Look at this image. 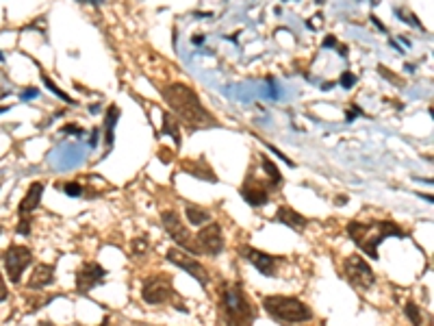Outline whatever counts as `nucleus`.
Returning a JSON list of instances; mask_svg holds the SVG:
<instances>
[{"label": "nucleus", "mask_w": 434, "mask_h": 326, "mask_svg": "<svg viewBox=\"0 0 434 326\" xmlns=\"http://www.w3.org/2000/svg\"><path fill=\"white\" fill-rule=\"evenodd\" d=\"M163 100L168 102L176 120L183 122L189 131H205L220 127L217 118L202 105L196 89H192L185 83H168L161 89Z\"/></svg>", "instance_id": "nucleus-1"}, {"label": "nucleus", "mask_w": 434, "mask_h": 326, "mask_svg": "<svg viewBox=\"0 0 434 326\" xmlns=\"http://www.w3.org/2000/svg\"><path fill=\"white\" fill-rule=\"evenodd\" d=\"M345 233L352 241L356 243V248L363 250L374 261H378V257H380L378 248L385 239H389V237L404 239L406 237V230L400 224L391 222V220H369V222L352 220L345 226Z\"/></svg>", "instance_id": "nucleus-2"}, {"label": "nucleus", "mask_w": 434, "mask_h": 326, "mask_svg": "<svg viewBox=\"0 0 434 326\" xmlns=\"http://www.w3.org/2000/svg\"><path fill=\"white\" fill-rule=\"evenodd\" d=\"M217 309L224 326H252L256 309L243 292L241 283H222L217 290Z\"/></svg>", "instance_id": "nucleus-3"}, {"label": "nucleus", "mask_w": 434, "mask_h": 326, "mask_svg": "<svg viewBox=\"0 0 434 326\" xmlns=\"http://www.w3.org/2000/svg\"><path fill=\"white\" fill-rule=\"evenodd\" d=\"M263 309L271 320H276L282 326H293L313 320V311L310 307L295 296H265L263 298Z\"/></svg>", "instance_id": "nucleus-4"}, {"label": "nucleus", "mask_w": 434, "mask_h": 326, "mask_svg": "<svg viewBox=\"0 0 434 326\" xmlns=\"http://www.w3.org/2000/svg\"><path fill=\"white\" fill-rule=\"evenodd\" d=\"M141 301L146 305H170L172 301H176V305H179V311H183V314H187V305H183L185 301L176 294V287H174V281L170 274H163V272H159V274H152L148 276L141 285Z\"/></svg>", "instance_id": "nucleus-5"}, {"label": "nucleus", "mask_w": 434, "mask_h": 326, "mask_svg": "<svg viewBox=\"0 0 434 326\" xmlns=\"http://www.w3.org/2000/svg\"><path fill=\"white\" fill-rule=\"evenodd\" d=\"M343 279L358 292H369L376 285V274L372 265L361 254H350L343 259Z\"/></svg>", "instance_id": "nucleus-6"}, {"label": "nucleus", "mask_w": 434, "mask_h": 326, "mask_svg": "<svg viewBox=\"0 0 434 326\" xmlns=\"http://www.w3.org/2000/svg\"><path fill=\"white\" fill-rule=\"evenodd\" d=\"M161 222H163V228H165V233L174 239V243L179 246L181 250L189 252V254H194L198 257V250H196V243H194V235L189 233V228L183 224V217L168 209V211H163L161 213Z\"/></svg>", "instance_id": "nucleus-7"}, {"label": "nucleus", "mask_w": 434, "mask_h": 326, "mask_svg": "<svg viewBox=\"0 0 434 326\" xmlns=\"http://www.w3.org/2000/svg\"><path fill=\"white\" fill-rule=\"evenodd\" d=\"M3 263L5 272L13 285H20L22 274L33 263V250L29 246H20V243H13L3 252Z\"/></svg>", "instance_id": "nucleus-8"}, {"label": "nucleus", "mask_w": 434, "mask_h": 326, "mask_svg": "<svg viewBox=\"0 0 434 326\" xmlns=\"http://www.w3.org/2000/svg\"><path fill=\"white\" fill-rule=\"evenodd\" d=\"M194 243H196L198 254H211V257L222 254L224 248H226V239H224V233H222V226L217 222L200 226V233H196Z\"/></svg>", "instance_id": "nucleus-9"}, {"label": "nucleus", "mask_w": 434, "mask_h": 326, "mask_svg": "<svg viewBox=\"0 0 434 326\" xmlns=\"http://www.w3.org/2000/svg\"><path fill=\"white\" fill-rule=\"evenodd\" d=\"M165 259L172 263V265H176V268H181L183 272H187L189 276H194L202 287H209V272H207V268L202 265L194 254H189V252H185V250H181V248H170L168 250V254H165Z\"/></svg>", "instance_id": "nucleus-10"}, {"label": "nucleus", "mask_w": 434, "mask_h": 326, "mask_svg": "<svg viewBox=\"0 0 434 326\" xmlns=\"http://www.w3.org/2000/svg\"><path fill=\"white\" fill-rule=\"evenodd\" d=\"M239 254L248 263H252V268L259 270L263 276H269V279L278 276V261H280L278 257L269 254V252H263V250L254 248V246H239Z\"/></svg>", "instance_id": "nucleus-11"}, {"label": "nucleus", "mask_w": 434, "mask_h": 326, "mask_svg": "<svg viewBox=\"0 0 434 326\" xmlns=\"http://www.w3.org/2000/svg\"><path fill=\"white\" fill-rule=\"evenodd\" d=\"M104 276H106V270L100 263H96V261L80 265L76 270V292L80 296H87L93 287L102 285Z\"/></svg>", "instance_id": "nucleus-12"}, {"label": "nucleus", "mask_w": 434, "mask_h": 326, "mask_svg": "<svg viewBox=\"0 0 434 326\" xmlns=\"http://www.w3.org/2000/svg\"><path fill=\"white\" fill-rule=\"evenodd\" d=\"M269 185L265 181H259V179H254L252 174H248V179L243 181L241 189H239V194L241 198L248 202L250 207H263L269 202Z\"/></svg>", "instance_id": "nucleus-13"}, {"label": "nucleus", "mask_w": 434, "mask_h": 326, "mask_svg": "<svg viewBox=\"0 0 434 326\" xmlns=\"http://www.w3.org/2000/svg\"><path fill=\"white\" fill-rule=\"evenodd\" d=\"M44 189H46V185L42 181H33L29 185V189H26V194H24L20 207H18V217L31 215L35 209H39V205H42V198H44Z\"/></svg>", "instance_id": "nucleus-14"}, {"label": "nucleus", "mask_w": 434, "mask_h": 326, "mask_svg": "<svg viewBox=\"0 0 434 326\" xmlns=\"http://www.w3.org/2000/svg\"><path fill=\"white\" fill-rule=\"evenodd\" d=\"M183 172L192 174L194 179H200V181H207V183H217L220 179H217V174L213 172L211 163L200 157V159H187L183 161Z\"/></svg>", "instance_id": "nucleus-15"}, {"label": "nucleus", "mask_w": 434, "mask_h": 326, "mask_svg": "<svg viewBox=\"0 0 434 326\" xmlns=\"http://www.w3.org/2000/svg\"><path fill=\"white\" fill-rule=\"evenodd\" d=\"M54 283V265L50 263H39L33 268V274L26 281V287L29 290H44L48 285Z\"/></svg>", "instance_id": "nucleus-16"}, {"label": "nucleus", "mask_w": 434, "mask_h": 326, "mask_svg": "<svg viewBox=\"0 0 434 326\" xmlns=\"http://www.w3.org/2000/svg\"><path fill=\"white\" fill-rule=\"evenodd\" d=\"M276 220L282 222V224H287L289 228H293L295 233H302V230L308 226V220L302 215V213H297L295 209L291 207H280L276 211Z\"/></svg>", "instance_id": "nucleus-17"}, {"label": "nucleus", "mask_w": 434, "mask_h": 326, "mask_svg": "<svg viewBox=\"0 0 434 326\" xmlns=\"http://www.w3.org/2000/svg\"><path fill=\"white\" fill-rule=\"evenodd\" d=\"M185 215H187V222L194 224V226H205L211 222V213L207 209H202L198 205H192V202H187L185 205Z\"/></svg>", "instance_id": "nucleus-18"}, {"label": "nucleus", "mask_w": 434, "mask_h": 326, "mask_svg": "<svg viewBox=\"0 0 434 326\" xmlns=\"http://www.w3.org/2000/svg\"><path fill=\"white\" fill-rule=\"evenodd\" d=\"M179 129H181V124H179V120H176V116L172 111L163 113V135H170L176 146H181V131Z\"/></svg>", "instance_id": "nucleus-19"}, {"label": "nucleus", "mask_w": 434, "mask_h": 326, "mask_svg": "<svg viewBox=\"0 0 434 326\" xmlns=\"http://www.w3.org/2000/svg\"><path fill=\"white\" fill-rule=\"evenodd\" d=\"M261 163H263L265 174L269 176V181H267L269 189H278V187L282 185V174H280V170L276 168V163L271 161L267 155H261Z\"/></svg>", "instance_id": "nucleus-20"}, {"label": "nucleus", "mask_w": 434, "mask_h": 326, "mask_svg": "<svg viewBox=\"0 0 434 326\" xmlns=\"http://www.w3.org/2000/svg\"><path fill=\"white\" fill-rule=\"evenodd\" d=\"M119 118V109L115 105L108 107V111H106V120H104V144H106V151H111V146H113V127H115V122Z\"/></svg>", "instance_id": "nucleus-21"}, {"label": "nucleus", "mask_w": 434, "mask_h": 326, "mask_svg": "<svg viewBox=\"0 0 434 326\" xmlns=\"http://www.w3.org/2000/svg\"><path fill=\"white\" fill-rule=\"evenodd\" d=\"M148 252H150V241H148L146 237H137V239H133L130 241V254L133 257H146Z\"/></svg>", "instance_id": "nucleus-22"}, {"label": "nucleus", "mask_w": 434, "mask_h": 326, "mask_svg": "<svg viewBox=\"0 0 434 326\" xmlns=\"http://www.w3.org/2000/svg\"><path fill=\"white\" fill-rule=\"evenodd\" d=\"M406 318L411 320V326H422V322H424V318H422V311H419V307L413 303V301H409L406 303Z\"/></svg>", "instance_id": "nucleus-23"}, {"label": "nucleus", "mask_w": 434, "mask_h": 326, "mask_svg": "<svg viewBox=\"0 0 434 326\" xmlns=\"http://www.w3.org/2000/svg\"><path fill=\"white\" fill-rule=\"evenodd\" d=\"M42 80H44V85H46V87L54 94V96H57V98H61V100H65V102H74V100H72L70 96H67V94H65L63 89H59L57 85L52 83V78H50L46 72H42Z\"/></svg>", "instance_id": "nucleus-24"}, {"label": "nucleus", "mask_w": 434, "mask_h": 326, "mask_svg": "<svg viewBox=\"0 0 434 326\" xmlns=\"http://www.w3.org/2000/svg\"><path fill=\"white\" fill-rule=\"evenodd\" d=\"M59 189H63V192L70 196V198H78L80 194H83V187L78 185V181H70V183H65V185H57Z\"/></svg>", "instance_id": "nucleus-25"}, {"label": "nucleus", "mask_w": 434, "mask_h": 326, "mask_svg": "<svg viewBox=\"0 0 434 326\" xmlns=\"http://www.w3.org/2000/svg\"><path fill=\"white\" fill-rule=\"evenodd\" d=\"M31 215H24L20 217V222H18V228H16V233L18 235H31Z\"/></svg>", "instance_id": "nucleus-26"}, {"label": "nucleus", "mask_w": 434, "mask_h": 326, "mask_svg": "<svg viewBox=\"0 0 434 326\" xmlns=\"http://www.w3.org/2000/svg\"><path fill=\"white\" fill-rule=\"evenodd\" d=\"M339 83H341V87H345V89H350L352 85H354L356 83V76L354 74H352V72H345L341 78H339Z\"/></svg>", "instance_id": "nucleus-27"}, {"label": "nucleus", "mask_w": 434, "mask_h": 326, "mask_svg": "<svg viewBox=\"0 0 434 326\" xmlns=\"http://www.w3.org/2000/svg\"><path fill=\"white\" fill-rule=\"evenodd\" d=\"M378 70H380V72H382V74H385V78H387V80H393V83H396V85H404V80H402V78H396L398 74H396V72H389V70H387V67H385V65H380V67H378Z\"/></svg>", "instance_id": "nucleus-28"}, {"label": "nucleus", "mask_w": 434, "mask_h": 326, "mask_svg": "<svg viewBox=\"0 0 434 326\" xmlns=\"http://www.w3.org/2000/svg\"><path fill=\"white\" fill-rule=\"evenodd\" d=\"M63 133H70V135H78V138H83L85 135V131L80 129V127H76V124H67V127H63Z\"/></svg>", "instance_id": "nucleus-29"}, {"label": "nucleus", "mask_w": 434, "mask_h": 326, "mask_svg": "<svg viewBox=\"0 0 434 326\" xmlns=\"http://www.w3.org/2000/svg\"><path fill=\"white\" fill-rule=\"evenodd\" d=\"M7 298H9V290H7V285H5L3 274H0V303H5Z\"/></svg>", "instance_id": "nucleus-30"}, {"label": "nucleus", "mask_w": 434, "mask_h": 326, "mask_svg": "<svg viewBox=\"0 0 434 326\" xmlns=\"http://www.w3.org/2000/svg\"><path fill=\"white\" fill-rule=\"evenodd\" d=\"M347 200H350V198H347L345 194H341V196H336V198H334V205H336V207H343V205H347Z\"/></svg>", "instance_id": "nucleus-31"}, {"label": "nucleus", "mask_w": 434, "mask_h": 326, "mask_svg": "<svg viewBox=\"0 0 434 326\" xmlns=\"http://www.w3.org/2000/svg\"><path fill=\"white\" fill-rule=\"evenodd\" d=\"M398 16H400V18H404V20H409V16H406L404 11H398ZM413 22H415L417 29H422V24H419V20H417V18H413Z\"/></svg>", "instance_id": "nucleus-32"}, {"label": "nucleus", "mask_w": 434, "mask_h": 326, "mask_svg": "<svg viewBox=\"0 0 434 326\" xmlns=\"http://www.w3.org/2000/svg\"><path fill=\"white\" fill-rule=\"evenodd\" d=\"M323 46H328V48L336 46V39H334L332 35H328V37H326V42H323Z\"/></svg>", "instance_id": "nucleus-33"}, {"label": "nucleus", "mask_w": 434, "mask_h": 326, "mask_svg": "<svg viewBox=\"0 0 434 326\" xmlns=\"http://www.w3.org/2000/svg\"><path fill=\"white\" fill-rule=\"evenodd\" d=\"M78 3H85V5H93V7H98V5H102L104 0H78Z\"/></svg>", "instance_id": "nucleus-34"}, {"label": "nucleus", "mask_w": 434, "mask_h": 326, "mask_svg": "<svg viewBox=\"0 0 434 326\" xmlns=\"http://www.w3.org/2000/svg\"><path fill=\"white\" fill-rule=\"evenodd\" d=\"M372 20H374V24L378 26V29H380V31H387V29H385V24H382V22H380L378 18H374V16H372Z\"/></svg>", "instance_id": "nucleus-35"}, {"label": "nucleus", "mask_w": 434, "mask_h": 326, "mask_svg": "<svg viewBox=\"0 0 434 326\" xmlns=\"http://www.w3.org/2000/svg\"><path fill=\"white\" fill-rule=\"evenodd\" d=\"M202 39H205V35H200V37L196 35V37H194V44H202Z\"/></svg>", "instance_id": "nucleus-36"}, {"label": "nucleus", "mask_w": 434, "mask_h": 326, "mask_svg": "<svg viewBox=\"0 0 434 326\" xmlns=\"http://www.w3.org/2000/svg\"><path fill=\"white\" fill-rule=\"evenodd\" d=\"M39 326H54V324H52V322H48V320H44V322L39 324Z\"/></svg>", "instance_id": "nucleus-37"}, {"label": "nucleus", "mask_w": 434, "mask_h": 326, "mask_svg": "<svg viewBox=\"0 0 434 326\" xmlns=\"http://www.w3.org/2000/svg\"><path fill=\"white\" fill-rule=\"evenodd\" d=\"M100 326H108V318H104V320H102V324H100Z\"/></svg>", "instance_id": "nucleus-38"}, {"label": "nucleus", "mask_w": 434, "mask_h": 326, "mask_svg": "<svg viewBox=\"0 0 434 326\" xmlns=\"http://www.w3.org/2000/svg\"><path fill=\"white\" fill-rule=\"evenodd\" d=\"M0 235H3V226H0Z\"/></svg>", "instance_id": "nucleus-39"}, {"label": "nucleus", "mask_w": 434, "mask_h": 326, "mask_svg": "<svg viewBox=\"0 0 434 326\" xmlns=\"http://www.w3.org/2000/svg\"><path fill=\"white\" fill-rule=\"evenodd\" d=\"M317 3H323V0H317Z\"/></svg>", "instance_id": "nucleus-40"}]
</instances>
